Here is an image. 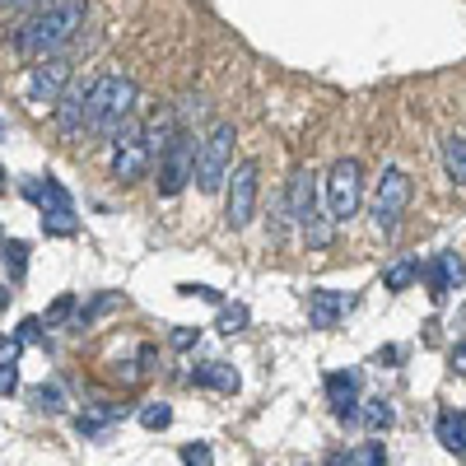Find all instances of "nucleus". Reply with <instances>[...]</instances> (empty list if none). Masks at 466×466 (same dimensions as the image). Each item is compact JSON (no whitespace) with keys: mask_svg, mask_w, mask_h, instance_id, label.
I'll list each match as a JSON object with an SVG mask.
<instances>
[{"mask_svg":"<svg viewBox=\"0 0 466 466\" xmlns=\"http://www.w3.org/2000/svg\"><path fill=\"white\" fill-rule=\"evenodd\" d=\"M89 24V0H52L43 10H28L15 33H10V52L24 61H43L56 52H70L80 43V33Z\"/></svg>","mask_w":466,"mask_h":466,"instance_id":"nucleus-1","label":"nucleus"},{"mask_svg":"<svg viewBox=\"0 0 466 466\" xmlns=\"http://www.w3.org/2000/svg\"><path fill=\"white\" fill-rule=\"evenodd\" d=\"M136 103H140V89L131 75L122 70H107L89 85V122H85V136L94 140H112L122 131L127 116H136Z\"/></svg>","mask_w":466,"mask_h":466,"instance_id":"nucleus-2","label":"nucleus"},{"mask_svg":"<svg viewBox=\"0 0 466 466\" xmlns=\"http://www.w3.org/2000/svg\"><path fill=\"white\" fill-rule=\"evenodd\" d=\"M285 210H289V224H299L313 248L331 243V224H322V215H318V173L313 168H294V177L285 187Z\"/></svg>","mask_w":466,"mask_h":466,"instance_id":"nucleus-3","label":"nucleus"},{"mask_svg":"<svg viewBox=\"0 0 466 466\" xmlns=\"http://www.w3.org/2000/svg\"><path fill=\"white\" fill-rule=\"evenodd\" d=\"M24 197L43 210V233H47V238H70V233L80 228L70 191H66L56 177H28V182H24Z\"/></svg>","mask_w":466,"mask_h":466,"instance_id":"nucleus-4","label":"nucleus"},{"mask_svg":"<svg viewBox=\"0 0 466 466\" xmlns=\"http://www.w3.org/2000/svg\"><path fill=\"white\" fill-rule=\"evenodd\" d=\"M261 168L257 159H243V164H233L228 168V182H224V224L238 233L257 219V197H261Z\"/></svg>","mask_w":466,"mask_h":466,"instance_id":"nucleus-5","label":"nucleus"},{"mask_svg":"<svg viewBox=\"0 0 466 466\" xmlns=\"http://www.w3.org/2000/svg\"><path fill=\"white\" fill-rule=\"evenodd\" d=\"M233 127L219 122L210 127V136L197 145V187L206 191V197H215V191L228 182V168H233Z\"/></svg>","mask_w":466,"mask_h":466,"instance_id":"nucleus-6","label":"nucleus"},{"mask_svg":"<svg viewBox=\"0 0 466 466\" xmlns=\"http://www.w3.org/2000/svg\"><path fill=\"white\" fill-rule=\"evenodd\" d=\"M107 145H112V177L116 182H140L154 168V154L145 145V122H136V116H127L122 131H116Z\"/></svg>","mask_w":466,"mask_h":466,"instance_id":"nucleus-7","label":"nucleus"},{"mask_svg":"<svg viewBox=\"0 0 466 466\" xmlns=\"http://www.w3.org/2000/svg\"><path fill=\"white\" fill-rule=\"evenodd\" d=\"M75 80V56L70 52H56V56H43V61H33L28 75H24V98L33 107H52L66 85Z\"/></svg>","mask_w":466,"mask_h":466,"instance_id":"nucleus-8","label":"nucleus"},{"mask_svg":"<svg viewBox=\"0 0 466 466\" xmlns=\"http://www.w3.org/2000/svg\"><path fill=\"white\" fill-rule=\"evenodd\" d=\"M360 201H364V168H360V159L331 164V173H327V215H331V224H345L350 215L360 210Z\"/></svg>","mask_w":466,"mask_h":466,"instance_id":"nucleus-9","label":"nucleus"},{"mask_svg":"<svg viewBox=\"0 0 466 466\" xmlns=\"http://www.w3.org/2000/svg\"><path fill=\"white\" fill-rule=\"evenodd\" d=\"M197 145H201V140L182 127V131L168 140V149L154 159V164H159V191H164V197H177V191L197 177Z\"/></svg>","mask_w":466,"mask_h":466,"instance_id":"nucleus-10","label":"nucleus"},{"mask_svg":"<svg viewBox=\"0 0 466 466\" xmlns=\"http://www.w3.org/2000/svg\"><path fill=\"white\" fill-rule=\"evenodd\" d=\"M406 206H410V177L401 168H382L378 191H373V224H378V233L392 238V233L401 228Z\"/></svg>","mask_w":466,"mask_h":466,"instance_id":"nucleus-11","label":"nucleus"},{"mask_svg":"<svg viewBox=\"0 0 466 466\" xmlns=\"http://www.w3.org/2000/svg\"><path fill=\"white\" fill-rule=\"evenodd\" d=\"M89 85L94 80H70L66 85V94L52 103V112H56V131L61 136H85V122H89Z\"/></svg>","mask_w":466,"mask_h":466,"instance_id":"nucleus-12","label":"nucleus"},{"mask_svg":"<svg viewBox=\"0 0 466 466\" xmlns=\"http://www.w3.org/2000/svg\"><path fill=\"white\" fill-rule=\"evenodd\" d=\"M420 276H424V285H430V294L443 303V299L466 280V266H461V257H457V252H439L430 266H420Z\"/></svg>","mask_w":466,"mask_h":466,"instance_id":"nucleus-13","label":"nucleus"},{"mask_svg":"<svg viewBox=\"0 0 466 466\" xmlns=\"http://www.w3.org/2000/svg\"><path fill=\"white\" fill-rule=\"evenodd\" d=\"M327 401H331L336 420H360V373L355 369L327 373Z\"/></svg>","mask_w":466,"mask_h":466,"instance_id":"nucleus-14","label":"nucleus"},{"mask_svg":"<svg viewBox=\"0 0 466 466\" xmlns=\"http://www.w3.org/2000/svg\"><path fill=\"white\" fill-rule=\"evenodd\" d=\"M345 308H350V299H340L336 289H313V294H308V327L331 331V327L340 322Z\"/></svg>","mask_w":466,"mask_h":466,"instance_id":"nucleus-15","label":"nucleus"},{"mask_svg":"<svg viewBox=\"0 0 466 466\" xmlns=\"http://www.w3.org/2000/svg\"><path fill=\"white\" fill-rule=\"evenodd\" d=\"M191 387H210V392L233 397L243 382H238V369H233V364H224V360H206V364L191 369Z\"/></svg>","mask_w":466,"mask_h":466,"instance_id":"nucleus-16","label":"nucleus"},{"mask_svg":"<svg viewBox=\"0 0 466 466\" xmlns=\"http://www.w3.org/2000/svg\"><path fill=\"white\" fill-rule=\"evenodd\" d=\"M127 415V406H89L75 415V434L80 439H107V430Z\"/></svg>","mask_w":466,"mask_h":466,"instance_id":"nucleus-17","label":"nucleus"},{"mask_svg":"<svg viewBox=\"0 0 466 466\" xmlns=\"http://www.w3.org/2000/svg\"><path fill=\"white\" fill-rule=\"evenodd\" d=\"M434 430H439V443L448 448V452H457V457H466V415L461 410H439V424H434Z\"/></svg>","mask_w":466,"mask_h":466,"instance_id":"nucleus-18","label":"nucleus"},{"mask_svg":"<svg viewBox=\"0 0 466 466\" xmlns=\"http://www.w3.org/2000/svg\"><path fill=\"white\" fill-rule=\"evenodd\" d=\"M19 340H0V397H15L19 387Z\"/></svg>","mask_w":466,"mask_h":466,"instance_id":"nucleus-19","label":"nucleus"},{"mask_svg":"<svg viewBox=\"0 0 466 466\" xmlns=\"http://www.w3.org/2000/svg\"><path fill=\"white\" fill-rule=\"evenodd\" d=\"M33 410L37 415H66V392H61V382H37L33 392H28Z\"/></svg>","mask_w":466,"mask_h":466,"instance_id":"nucleus-20","label":"nucleus"},{"mask_svg":"<svg viewBox=\"0 0 466 466\" xmlns=\"http://www.w3.org/2000/svg\"><path fill=\"white\" fill-rule=\"evenodd\" d=\"M443 173L457 187H466V136H448L443 140Z\"/></svg>","mask_w":466,"mask_h":466,"instance_id":"nucleus-21","label":"nucleus"},{"mask_svg":"<svg viewBox=\"0 0 466 466\" xmlns=\"http://www.w3.org/2000/svg\"><path fill=\"white\" fill-rule=\"evenodd\" d=\"M415 280H420V261H415V257H406V261H392V266H387V276H382V285L392 289V294L410 289Z\"/></svg>","mask_w":466,"mask_h":466,"instance_id":"nucleus-22","label":"nucleus"},{"mask_svg":"<svg viewBox=\"0 0 466 466\" xmlns=\"http://www.w3.org/2000/svg\"><path fill=\"white\" fill-rule=\"evenodd\" d=\"M248 322H252V313H248V303H219V331L224 336H238V331H248Z\"/></svg>","mask_w":466,"mask_h":466,"instance_id":"nucleus-23","label":"nucleus"},{"mask_svg":"<svg viewBox=\"0 0 466 466\" xmlns=\"http://www.w3.org/2000/svg\"><path fill=\"white\" fill-rule=\"evenodd\" d=\"M112 308H122V294H116V289L94 294V303H89V308H80V322H75V327H94L103 313H112Z\"/></svg>","mask_w":466,"mask_h":466,"instance_id":"nucleus-24","label":"nucleus"},{"mask_svg":"<svg viewBox=\"0 0 466 466\" xmlns=\"http://www.w3.org/2000/svg\"><path fill=\"white\" fill-rule=\"evenodd\" d=\"M0 257H5V270H10V276L15 280H24V270H28V243H5V248H0Z\"/></svg>","mask_w":466,"mask_h":466,"instance_id":"nucleus-25","label":"nucleus"},{"mask_svg":"<svg viewBox=\"0 0 466 466\" xmlns=\"http://www.w3.org/2000/svg\"><path fill=\"white\" fill-rule=\"evenodd\" d=\"M360 415H364V424H369V430H387V424L397 420V410L387 406L382 397H378V401H369V406H360Z\"/></svg>","mask_w":466,"mask_h":466,"instance_id":"nucleus-26","label":"nucleus"},{"mask_svg":"<svg viewBox=\"0 0 466 466\" xmlns=\"http://www.w3.org/2000/svg\"><path fill=\"white\" fill-rule=\"evenodd\" d=\"M350 466H387V448L378 439H369V443H360L355 452H350Z\"/></svg>","mask_w":466,"mask_h":466,"instance_id":"nucleus-27","label":"nucleus"},{"mask_svg":"<svg viewBox=\"0 0 466 466\" xmlns=\"http://www.w3.org/2000/svg\"><path fill=\"white\" fill-rule=\"evenodd\" d=\"M140 424H145V430H154V434L168 430V424H173V406H164V401L145 406V410H140Z\"/></svg>","mask_w":466,"mask_h":466,"instance_id":"nucleus-28","label":"nucleus"},{"mask_svg":"<svg viewBox=\"0 0 466 466\" xmlns=\"http://www.w3.org/2000/svg\"><path fill=\"white\" fill-rule=\"evenodd\" d=\"M177 457H182V466H215V452H210V443H187Z\"/></svg>","mask_w":466,"mask_h":466,"instance_id":"nucleus-29","label":"nucleus"},{"mask_svg":"<svg viewBox=\"0 0 466 466\" xmlns=\"http://www.w3.org/2000/svg\"><path fill=\"white\" fill-rule=\"evenodd\" d=\"M43 327H47L43 318H24L19 331H15V340H19V345H43Z\"/></svg>","mask_w":466,"mask_h":466,"instance_id":"nucleus-30","label":"nucleus"},{"mask_svg":"<svg viewBox=\"0 0 466 466\" xmlns=\"http://www.w3.org/2000/svg\"><path fill=\"white\" fill-rule=\"evenodd\" d=\"M75 308H80V303H75V294H61V299L47 308V318H43V322H47V327H56V322H66V318L75 313Z\"/></svg>","mask_w":466,"mask_h":466,"instance_id":"nucleus-31","label":"nucleus"},{"mask_svg":"<svg viewBox=\"0 0 466 466\" xmlns=\"http://www.w3.org/2000/svg\"><path fill=\"white\" fill-rule=\"evenodd\" d=\"M177 294H187V299H206V303H224V294L210 289V285H177Z\"/></svg>","mask_w":466,"mask_h":466,"instance_id":"nucleus-32","label":"nucleus"},{"mask_svg":"<svg viewBox=\"0 0 466 466\" xmlns=\"http://www.w3.org/2000/svg\"><path fill=\"white\" fill-rule=\"evenodd\" d=\"M197 340H201V327H177V331H173V345H177V350H191Z\"/></svg>","mask_w":466,"mask_h":466,"instance_id":"nucleus-33","label":"nucleus"},{"mask_svg":"<svg viewBox=\"0 0 466 466\" xmlns=\"http://www.w3.org/2000/svg\"><path fill=\"white\" fill-rule=\"evenodd\" d=\"M448 364H452V369H457V373L466 378V340H457V345H452V355H448Z\"/></svg>","mask_w":466,"mask_h":466,"instance_id":"nucleus-34","label":"nucleus"},{"mask_svg":"<svg viewBox=\"0 0 466 466\" xmlns=\"http://www.w3.org/2000/svg\"><path fill=\"white\" fill-rule=\"evenodd\" d=\"M397 360H401V350H397V345H387V350H378V364H387V369H392Z\"/></svg>","mask_w":466,"mask_h":466,"instance_id":"nucleus-35","label":"nucleus"},{"mask_svg":"<svg viewBox=\"0 0 466 466\" xmlns=\"http://www.w3.org/2000/svg\"><path fill=\"white\" fill-rule=\"evenodd\" d=\"M43 5H52V0H24V5H19V15H28V10H43Z\"/></svg>","mask_w":466,"mask_h":466,"instance_id":"nucleus-36","label":"nucleus"},{"mask_svg":"<svg viewBox=\"0 0 466 466\" xmlns=\"http://www.w3.org/2000/svg\"><path fill=\"white\" fill-rule=\"evenodd\" d=\"M327 466H350V457H345V452H331V457H327Z\"/></svg>","mask_w":466,"mask_h":466,"instance_id":"nucleus-37","label":"nucleus"},{"mask_svg":"<svg viewBox=\"0 0 466 466\" xmlns=\"http://www.w3.org/2000/svg\"><path fill=\"white\" fill-rule=\"evenodd\" d=\"M24 5V0H0V10H19Z\"/></svg>","mask_w":466,"mask_h":466,"instance_id":"nucleus-38","label":"nucleus"},{"mask_svg":"<svg viewBox=\"0 0 466 466\" xmlns=\"http://www.w3.org/2000/svg\"><path fill=\"white\" fill-rule=\"evenodd\" d=\"M5 303H10V285H5V289H0V308H5Z\"/></svg>","mask_w":466,"mask_h":466,"instance_id":"nucleus-39","label":"nucleus"},{"mask_svg":"<svg viewBox=\"0 0 466 466\" xmlns=\"http://www.w3.org/2000/svg\"><path fill=\"white\" fill-rule=\"evenodd\" d=\"M0 191H5V168H0Z\"/></svg>","mask_w":466,"mask_h":466,"instance_id":"nucleus-40","label":"nucleus"},{"mask_svg":"<svg viewBox=\"0 0 466 466\" xmlns=\"http://www.w3.org/2000/svg\"><path fill=\"white\" fill-rule=\"evenodd\" d=\"M0 248H5V238H0Z\"/></svg>","mask_w":466,"mask_h":466,"instance_id":"nucleus-41","label":"nucleus"}]
</instances>
